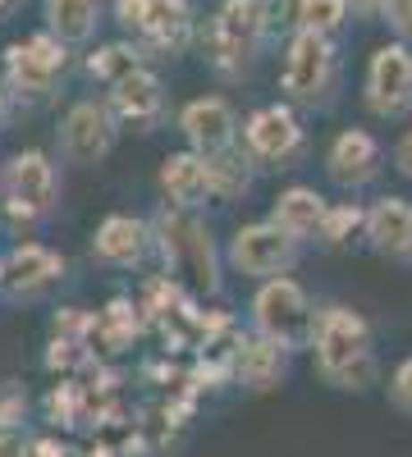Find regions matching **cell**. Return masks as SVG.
<instances>
[{
  "label": "cell",
  "instance_id": "cell-1",
  "mask_svg": "<svg viewBox=\"0 0 412 457\" xmlns=\"http://www.w3.org/2000/svg\"><path fill=\"white\" fill-rule=\"evenodd\" d=\"M0 193H5V220L14 228H32L55 215L60 206V170L55 161L46 156V151H14V156L5 161V170H0Z\"/></svg>",
  "mask_w": 412,
  "mask_h": 457
},
{
  "label": "cell",
  "instance_id": "cell-2",
  "mask_svg": "<svg viewBox=\"0 0 412 457\" xmlns=\"http://www.w3.org/2000/svg\"><path fill=\"white\" fill-rule=\"evenodd\" d=\"M152 234L161 243V256H165V270L170 275H189L198 284V293H215L220 288V275H215V247H211V234L206 224L189 220V211H161Z\"/></svg>",
  "mask_w": 412,
  "mask_h": 457
},
{
  "label": "cell",
  "instance_id": "cell-3",
  "mask_svg": "<svg viewBox=\"0 0 412 457\" xmlns=\"http://www.w3.org/2000/svg\"><path fill=\"white\" fill-rule=\"evenodd\" d=\"M316 366L334 385H362L371 379V353H366V325L362 316L334 307L316 320Z\"/></svg>",
  "mask_w": 412,
  "mask_h": 457
},
{
  "label": "cell",
  "instance_id": "cell-4",
  "mask_svg": "<svg viewBox=\"0 0 412 457\" xmlns=\"http://www.w3.org/2000/svg\"><path fill=\"white\" fill-rule=\"evenodd\" d=\"M266 37V0H224L211 19V64L220 73H243Z\"/></svg>",
  "mask_w": 412,
  "mask_h": 457
},
{
  "label": "cell",
  "instance_id": "cell-5",
  "mask_svg": "<svg viewBox=\"0 0 412 457\" xmlns=\"http://www.w3.org/2000/svg\"><path fill=\"white\" fill-rule=\"evenodd\" d=\"M69 69V46L51 32H37L28 42L5 46V92L19 101H46Z\"/></svg>",
  "mask_w": 412,
  "mask_h": 457
},
{
  "label": "cell",
  "instance_id": "cell-6",
  "mask_svg": "<svg viewBox=\"0 0 412 457\" xmlns=\"http://www.w3.org/2000/svg\"><path fill=\"white\" fill-rule=\"evenodd\" d=\"M252 316H256L261 338H275L280 348H303V343L316 334V316H312L307 293L284 275L261 284V293L252 302Z\"/></svg>",
  "mask_w": 412,
  "mask_h": 457
},
{
  "label": "cell",
  "instance_id": "cell-7",
  "mask_svg": "<svg viewBox=\"0 0 412 457\" xmlns=\"http://www.w3.org/2000/svg\"><path fill=\"white\" fill-rule=\"evenodd\" d=\"M120 137V120L105 101H73L60 120V156L69 165H97Z\"/></svg>",
  "mask_w": 412,
  "mask_h": 457
},
{
  "label": "cell",
  "instance_id": "cell-8",
  "mask_svg": "<svg viewBox=\"0 0 412 457\" xmlns=\"http://www.w3.org/2000/svg\"><path fill=\"white\" fill-rule=\"evenodd\" d=\"M115 19L142 37L147 46L179 51L193 32V10L189 0H115Z\"/></svg>",
  "mask_w": 412,
  "mask_h": 457
},
{
  "label": "cell",
  "instance_id": "cell-9",
  "mask_svg": "<svg viewBox=\"0 0 412 457\" xmlns=\"http://www.w3.org/2000/svg\"><path fill=\"white\" fill-rule=\"evenodd\" d=\"M330 73H334V51H330V37L298 28L289 60H284V92L293 101H321L330 87Z\"/></svg>",
  "mask_w": 412,
  "mask_h": 457
},
{
  "label": "cell",
  "instance_id": "cell-10",
  "mask_svg": "<svg viewBox=\"0 0 412 457\" xmlns=\"http://www.w3.org/2000/svg\"><path fill=\"white\" fill-rule=\"evenodd\" d=\"M230 261L239 265L243 275L256 279H275L293 265V238L275 224H243L234 243H230Z\"/></svg>",
  "mask_w": 412,
  "mask_h": 457
},
{
  "label": "cell",
  "instance_id": "cell-11",
  "mask_svg": "<svg viewBox=\"0 0 412 457\" xmlns=\"http://www.w3.org/2000/svg\"><path fill=\"white\" fill-rule=\"evenodd\" d=\"M179 133L189 137V146L198 151V156H220V151H230L234 146V110L230 101H220V96H198L179 110Z\"/></svg>",
  "mask_w": 412,
  "mask_h": 457
},
{
  "label": "cell",
  "instance_id": "cell-12",
  "mask_svg": "<svg viewBox=\"0 0 412 457\" xmlns=\"http://www.w3.org/2000/svg\"><path fill=\"white\" fill-rule=\"evenodd\" d=\"M64 279V256L46 243H19L5 256V293L10 297H37Z\"/></svg>",
  "mask_w": 412,
  "mask_h": 457
},
{
  "label": "cell",
  "instance_id": "cell-13",
  "mask_svg": "<svg viewBox=\"0 0 412 457\" xmlns=\"http://www.w3.org/2000/svg\"><path fill=\"white\" fill-rule=\"evenodd\" d=\"M110 114L120 124H138V129H152L161 114H165V83L156 79L152 69H133L110 87Z\"/></svg>",
  "mask_w": 412,
  "mask_h": 457
},
{
  "label": "cell",
  "instance_id": "cell-14",
  "mask_svg": "<svg viewBox=\"0 0 412 457\" xmlns=\"http://www.w3.org/2000/svg\"><path fill=\"white\" fill-rule=\"evenodd\" d=\"M366 92H371V105L381 114H399L412 105V55L408 46H385L371 60V73H366Z\"/></svg>",
  "mask_w": 412,
  "mask_h": 457
},
{
  "label": "cell",
  "instance_id": "cell-15",
  "mask_svg": "<svg viewBox=\"0 0 412 457\" xmlns=\"http://www.w3.org/2000/svg\"><path fill=\"white\" fill-rule=\"evenodd\" d=\"M147 247H152V228L133 215H105L92 234V256L101 265H120V270L138 265L147 256Z\"/></svg>",
  "mask_w": 412,
  "mask_h": 457
},
{
  "label": "cell",
  "instance_id": "cell-16",
  "mask_svg": "<svg viewBox=\"0 0 412 457\" xmlns=\"http://www.w3.org/2000/svg\"><path fill=\"white\" fill-rule=\"evenodd\" d=\"M243 137H248L252 156H261V161H284V156H293V151H298V142H303V129H298V120H293L289 105H266V110H256L252 120H248Z\"/></svg>",
  "mask_w": 412,
  "mask_h": 457
},
{
  "label": "cell",
  "instance_id": "cell-17",
  "mask_svg": "<svg viewBox=\"0 0 412 457\" xmlns=\"http://www.w3.org/2000/svg\"><path fill=\"white\" fill-rule=\"evenodd\" d=\"M161 187L170 206L179 211H193L211 197V183H206V161L198 156V151H174V156L161 161Z\"/></svg>",
  "mask_w": 412,
  "mask_h": 457
},
{
  "label": "cell",
  "instance_id": "cell-18",
  "mask_svg": "<svg viewBox=\"0 0 412 457\" xmlns=\"http://www.w3.org/2000/svg\"><path fill=\"white\" fill-rule=\"evenodd\" d=\"M284 375V348L275 338H248L234 353V379L248 389H271Z\"/></svg>",
  "mask_w": 412,
  "mask_h": 457
},
{
  "label": "cell",
  "instance_id": "cell-19",
  "mask_svg": "<svg viewBox=\"0 0 412 457\" xmlns=\"http://www.w3.org/2000/svg\"><path fill=\"white\" fill-rule=\"evenodd\" d=\"M101 23V0H46V32L64 46H79Z\"/></svg>",
  "mask_w": 412,
  "mask_h": 457
},
{
  "label": "cell",
  "instance_id": "cell-20",
  "mask_svg": "<svg viewBox=\"0 0 412 457\" xmlns=\"http://www.w3.org/2000/svg\"><path fill=\"white\" fill-rule=\"evenodd\" d=\"M321 220H325V202L312 193V187H289V193H280V202H275V220L271 224L284 228V234L298 243V238L316 234Z\"/></svg>",
  "mask_w": 412,
  "mask_h": 457
},
{
  "label": "cell",
  "instance_id": "cell-21",
  "mask_svg": "<svg viewBox=\"0 0 412 457\" xmlns=\"http://www.w3.org/2000/svg\"><path fill=\"white\" fill-rule=\"evenodd\" d=\"M371 170H376V142H371L362 129H349L334 137L330 146V174L340 183H353V179H366Z\"/></svg>",
  "mask_w": 412,
  "mask_h": 457
},
{
  "label": "cell",
  "instance_id": "cell-22",
  "mask_svg": "<svg viewBox=\"0 0 412 457\" xmlns=\"http://www.w3.org/2000/svg\"><path fill=\"white\" fill-rule=\"evenodd\" d=\"M206 183H211V197H239L252 187V165L239 151H220V156H206Z\"/></svg>",
  "mask_w": 412,
  "mask_h": 457
},
{
  "label": "cell",
  "instance_id": "cell-23",
  "mask_svg": "<svg viewBox=\"0 0 412 457\" xmlns=\"http://www.w3.org/2000/svg\"><path fill=\"white\" fill-rule=\"evenodd\" d=\"M408 206L399 202V197H390V202H381L376 211L366 215V228H371V243H376L381 252H403L408 247Z\"/></svg>",
  "mask_w": 412,
  "mask_h": 457
},
{
  "label": "cell",
  "instance_id": "cell-24",
  "mask_svg": "<svg viewBox=\"0 0 412 457\" xmlns=\"http://www.w3.org/2000/svg\"><path fill=\"white\" fill-rule=\"evenodd\" d=\"M133 69H142V51L133 42H110V46H97L88 55V79L110 83V87H115L124 73H133Z\"/></svg>",
  "mask_w": 412,
  "mask_h": 457
},
{
  "label": "cell",
  "instance_id": "cell-25",
  "mask_svg": "<svg viewBox=\"0 0 412 457\" xmlns=\"http://www.w3.org/2000/svg\"><path fill=\"white\" fill-rule=\"evenodd\" d=\"M344 14H349V0H298V28L321 32V37L340 28Z\"/></svg>",
  "mask_w": 412,
  "mask_h": 457
},
{
  "label": "cell",
  "instance_id": "cell-26",
  "mask_svg": "<svg viewBox=\"0 0 412 457\" xmlns=\"http://www.w3.org/2000/svg\"><path fill=\"white\" fill-rule=\"evenodd\" d=\"M51 334L55 338H73V343H88V334H97V320L79 307H60L51 316Z\"/></svg>",
  "mask_w": 412,
  "mask_h": 457
},
{
  "label": "cell",
  "instance_id": "cell-27",
  "mask_svg": "<svg viewBox=\"0 0 412 457\" xmlns=\"http://www.w3.org/2000/svg\"><path fill=\"white\" fill-rule=\"evenodd\" d=\"M79 407H83V394L73 389V385H55V389L46 394V416H51L55 426H73Z\"/></svg>",
  "mask_w": 412,
  "mask_h": 457
},
{
  "label": "cell",
  "instance_id": "cell-28",
  "mask_svg": "<svg viewBox=\"0 0 412 457\" xmlns=\"http://www.w3.org/2000/svg\"><path fill=\"white\" fill-rule=\"evenodd\" d=\"M357 224H362V211H357V206H334V211H325V220H321V238H325V243H344Z\"/></svg>",
  "mask_w": 412,
  "mask_h": 457
},
{
  "label": "cell",
  "instance_id": "cell-29",
  "mask_svg": "<svg viewBox=\"0 0 412 457\" xmlns=\"http://www.w3.org/2000/svg\"><path fill=\"white\" fill-rule=\"evenodd\" d=\"M88 361V348L83 343H73V338H51V348H46V370H73V366H83Z\"/></svg>",
  "mask_w": 412,
  "mask_h": 457
},
{
  "label": "cell",
  "instance_id": "cell-30",
  "mask_svg": "<svg viewBox=\"0 0 412 457\" xmlns=\"http://www.w3.org/2000/svg\"><path fill=\"white\" fill-rule=\"evenodd\" d=\"M23 421H28V394L5 389L0 394V430H23Z\"/></svg>",
  "mask_w": 412,
  "mask_h": 457
},
{
  "label": "cell",
  "instance_id": "cell-31",
  "mask_svg": "<svg viewBox=\"0 0 412 457\" xmlns=\"http://www.w3.org/2000/svg\"><path fill=\"white\" fill-rule=\"evenodd\" d=\"M381 14H385V23H390L399 37H412V0H385Z\"/></svg>",
  "mask_w": 412,
  "mask_h": 457
},
{
  "label": "cell",
  "instance_id": "cell-32",
  "mask_svg": "<svg viewBox=\"0 0 412 457\" xmlns=\"http://www.w3.org/2000/svg\"><path fill=\"white\" fill-rule=\"evenodd\" d=\"M32 439L28 430H0V457H28Z\"/></svg>",
  "mask_w": 412,
  "mask_h": 457
},
{
  "label": "cell",
  "instance_id": "cell-33",
  "mask_svg": "<svg viewBox=\"0 0 412 457\" xmlns=\"http://www.w3.org/2000/svg\"><path fill=\"white\" fill-rule=\"evenodd\" d=\"M28 457H73V453H69V444H60L55 435H42V439H32Z\"/></svg>",
  "mask_w": 412,
  "mask_h": 457
},
{
  "label": "cell",
  "instance_id": "cell-34",
  "mask_svg": "<svg viewBox=\"0 0 412 457\" xmlns=\"http://www.w3.org/2000/svg\"><path fill=\"white\" fill-rule=\"evenodd\" d=\"M394 398L403 403V407H412V361L399 370V379H394Z\"/></svg>",
  "mask_w": 412,
  "mask_h": 457
},
{
  "label": "cell",
  "instance_id": "cell-35",
  "mask_svg": "<svg viewBox=\"0 0 412 457\" xmlns=\"http://www.w3.org/2000/svg\"><path fill=\"white\" fill-rule=\"evenodd\" d=\"M394 161H399V170H403V174L412 179V133H408V137L399 142V151H394Z\"/></svg>",
  "mask_w": 412,
  "mask_h": 457
},
{
  "label": "cell",
  "instance_id": "cell-36",
  "mask_svg": "<svg viewBox=\"0 0 412 457\" xmlns=\"http://www.w3.org/2000/svg\"><path fill=\"white\" fill-rule=\"evenodd\" d=\"M5 124H10V92L0 87V129H5Z\"/></svg>",
  "mask_w": 412,
  "mask_h": 457
},
{
  "label": "cell",
  "instance_id": "cell-37",
  "mask_svg": "<svg viewBox=\"0 0 412 457\" xmlns=\"http://www.w3.org/2000/svg\"><path fill=\"white\" fill-rule=\"evenodd\" d=\"M353 5H357V10H381L385 0H353Z\"/></svg>",
  "mask_w": 412,
  "mask_h": 457
},
{
  "label": "cell",
  "instance_id": "cell-38",
  "mask_svg": "<svg viewBox=\"0 0 412 457\" xmlns=\"http://www.w3.org/2000/svg\"><path fill=\"white\" fill-rule=\"evenodd\" d=\"M88 457H115V453H110V448H92Z\"/></svg>",
  "mask_w": 412,
  "mask_h": 457
},
{
  "label": "cell",
  "instance_id": "cell-39",
  "mask_svg": "<svg viewBox=\"0 0 412 457\" xmlns=\"http://www.w3.org/2000/svg\"><path fill=\"white\" fill-rule=\"evenodd\" d=\"M403 252H412V215H408V247Z\"/></svg>",
  "mask_w": 412,
  "mask_h": 457
},
{
  "label": "cell",
  "instance_id": "cell-40",
  "mask_svg": "<svg viewBox=\"0 0 412 457\" xmlns=\"http://www.w3.org/2000/svg\"><path fill=\"white\" fill-rule=\"evenodd\" d=\"M0 288H5V261H0Z\"/></svg>",
  "mask_w": 412,
  "mask_h": 457
},
{
  "label": "cell",
  "instance_id": "cell-41",
  "mask_svg": "<svg viewBox=\"0 0 412 457\" xmlns=\"http://www.w3.org/2000/svg\"><path fill=\"white\" fill-rule=\"evenodd\" d=\"M10 5H14V0H0V10H10Z\"/></svg>",
  "mask_w": 412,
  "mask_h": 457
}]
</instances>
